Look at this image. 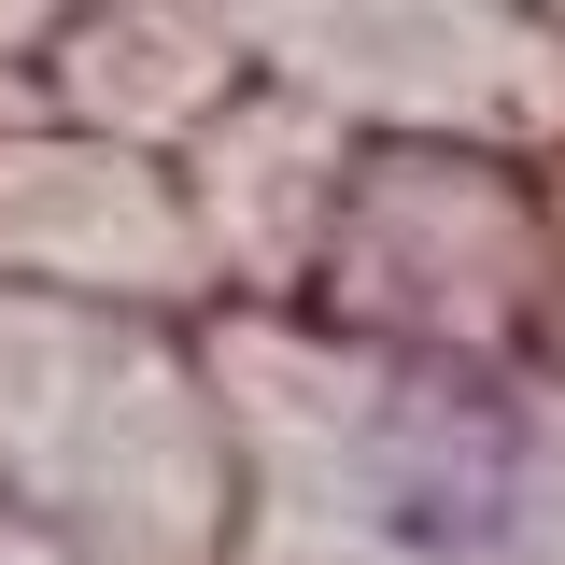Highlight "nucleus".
<instances>
[]
</instances>
